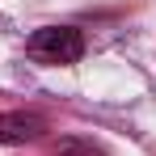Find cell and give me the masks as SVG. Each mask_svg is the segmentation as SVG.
Listing matches in <instances>:
<instances>
[{
  "label": "cell",
  "instance_id": "6da1fadb",
  "mask_svg": "<svg viewBox=\"0 0 156 156\" xmlns=\"http://www.w3.org/2000/svg\"><path fill=\"white\" fill-rule=\"evenodd\" d=\"M26 51L38 63H76L84 55V34L72 26H42V30L30 34Z\"/></svg>",
  "mask_w": 156,
  "mask_h": 156
},
{
  "label": "cell",
  "instance_id": "3957f363",
  "mask_svg": "<svg viewBox=\"0 0 156 156\" xmlns=\"http://www.w3.org/2000/svg\"><path fill=\"white\" fill-rule=\"evenodd\" d=\"M51 156H105V148L93 144V139H80V135H63L51 148Z\"/></svg>",
  "mask_w": 156,
  "mask_h": 156
},
{
  "label": "cell",
  "instance_id": "7a4b0ae2",
  "mask_svg": "<svg viewBox=\"0 0 156 156\" xmlns=\"http://www.w3.org/2000/svg\"><path fill=\"white\" fill-rule=\"evenodd\" d=\"M47 118L42 114H30V110H4L0 114V148H13V144H34L42 139Z\"/></svg>",
  "mask_w": 156,
  "mask_h": 156
}]
</instances>
